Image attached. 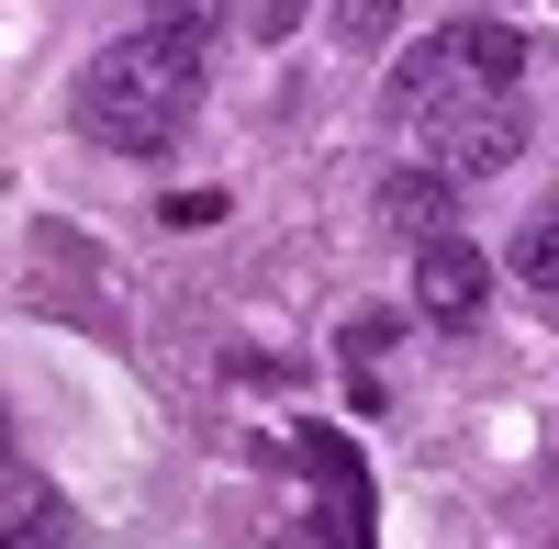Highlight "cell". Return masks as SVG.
<instances>
[{
    "instance_id": "1",
    "label": "cell",
    "mask_w": 559,
    "mask_h": 549,
    "mask_svg": "<svg viewBox=\"0 0 559 549\" xmlns=\"http://www.w3.org/2000/svg\"><path fill=\"white\" fill-rule=\"evenodd\" d=\"M202 79H213V34H191V23H134V34H112L102 57L79 68L68 124L90 135V147H112V157H168L179 124L202 113Z\"/></svg>"
},
{
    "instance_id": "2",
    "label": "cell",
    "mask_w": 559,
    "mask_h": 549,
    "mask_svg": "<svg viewBox=\"0 0 559 549\" xmlns=\"http://www.w3.org/2000/svg\"><path fill=\"white\" fill-rule=\"evenodd\" d=\"M292 471L313 482V516L280 549H369V460H358V437L347 427H292Z\"/></svg>"
},
{
    "instance_id": "3",
    "label": "cell",
    "mask_w": 559,
    "mask_h": 549,
    "mask_svg": "<svg viewBox=\"0 0 559 549\" xmlns=\"http://www.w3.org/2000/svg\"><path fill=\"white\" fill-rule=\"evenodd\" d=\"M426 135H437V168L471 191V179H492V168H515V147H526V113H515V90H459V102H437L426 113Z\"/></svg>"
},
{
    "instance_id": "4",
    "label": "cell",
    "mask_w": 559,
    "mask_h": 549,
    "mask_svg": "<svg viewBox=\"0 0 559 549\" xmlns=\"http://www.w3.org/2000/svg\"><path fill=\"white\" fill-rule=\"evenodd\" d=\"M481 303H492V258L459 236V224L414 247V314H426V326H471Z\"/></svg>"
},
{
    "instance_id": "5",
    "label": "cell",
    "mask_w": 559,
    "mask_h": 549,
    "mask_svg": "<svg viewBox=\"0 0 559 549\" xmlns=\"http://www.w3.org/2000/svg\"><path fill=\"white\" fill-rule=\"evenodd\" d=\"M459 90H481V68H471V23H448V34H426V45H414V57L392 68V90H381V102H392L403 124H426L437 102H459Z\"/></svg>"
},
{
    "instance_id": "6",
    "label": "cell",
    "mask_w": 559,
    "mask_h": 549,
    "mask_svg": "<svg viewBox=\"0 0 559 549\" xmlns=\"http://www.w3.org/2000/svg\"><path fill=\"white\" fill-rule=\"evenodd\" d=\"M459 224V179L426 157V168H392L381 179V236H403V247H426V236H448Z\"/></svg>"
},
{
    "instance_id": "7",
    "label": "cell",
    "mask_w": 559,
    "mask_h": 549,
    "mask_svg": "<svg viewBox=\"0 0 559 549\" xmlns=\"http://www.w3.org/2000/svg\"><path fill=\"white\" fill-rule=\"evenodd\" d=\"M0 549H68V493H45V482L0 493Z\"/></svg>"
},
{
    "instance_id": "8",
    "label": "cell",
    "mask_w": 559,
    "mask_h": 549,
    "mask_svg": "<svg viewBox=\"0 0 559 549\" xmlns=\"http://www.w3.org/2000/svg\"><path fill=\"white\" fill-rule=\"evenodd\" d=\"M503 269H515L526 292H559V202H537V213L515 224V247H503Z\"/></svg>"
},
{
    "instance_id": "9",
    "label": "cell",
    "mask_w": 559,
    "mask_h": 549,
    "mask_svg": "<svg viewBox=\"0 0 559 549\" xmlns=\"http://www.w3.org/2000/svg\"><path fill=\"white\" fill-rule=\"evenodd\" d=\"M392 23H403V0H336V34L347 45H381Z\"/></svg>"
},
{
    "instance_id": "10",
    "label": "cell",
    "mask_w": 559,
    "mask_h": 549,
    "mask_svg": "<svg viewBox=\"0 0 559 549\" xmlns=\"http://www.w3.org/2000/svg\"><path fill=\"white\" fill-rule=\"evenodd\" d=\"M213 12L224 0H146V23H191V34H213Z\"/></svg>"
},
{
    "instance_id": "11",
    "label": "cell",
    "mask_w": 559,
    "mask_h": 549,
    "mask_svg": "<svg viewBox=\"0 0 559 549\" xmlns=\"http://www.w3.org/2000/svg\"><path fill=\"white\" fill-rule=\"evenodd\" d=\"M302 23V0H258V34H292Z\"/></svg>"
},
{
    "instance_id": "12",
    "label": "cell",
    "mask_w": 559,
    "mask_h": 549,
    "mask_svg": "<svg viewBox=\"0 0 559 549\" xmlns=\"http://www.w3.org/2000/svg\"><path fill=\"white\" fill-rule=\"evenodd\" d=\"M0 471H12V416H0Z\"/></svg>"
}]
</instances>
